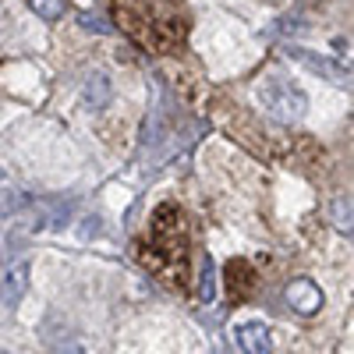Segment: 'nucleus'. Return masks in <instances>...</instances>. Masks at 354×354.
Returning a JSON list of instances; mask_svg holds the SVG:
<instances>
[{
  "label": "nucleus",
  "mask_w": 354,
  "mask_h": 354,
  "mask_svg": "<svg viewBox=\"0 0 354 354\" xmlns=\"http://www.w3.org/2000/svg\"><path fill=\"white\" fill-rule=\"evenodd\" d=\"M259 103L266 106V113H273L277 121H298V117L305 113V106H308L301 88H294L283 78H270V82H266L259 88Z\"/></svg>",
  "instance_id": "nucleus-1"
},
{
  "label": "nucleus",
  "mask_w": 354,
  "mask_h": 354,
  "mask_svg": "<svg viewBox=\"0 0 354 354\" xmlns=\"http://www.w3.org/2000/svg\"><path fill=\"white\" fill-rule=\"evenodd\" d=\"M198 298L205 301V305H213V298H216V277H213V259L205 255V266H202V280H198Z\"/></svg>",
  "instance_id": "nucleus-7"
},
{
  "label": "nucleus",
  "mask_w": 354,
  "mask_h": 354,
  "mask_svg": "<svg viewBox=\"0 0 354 354\" xmlns=\"http://www.w3.org/2000/svg\"><path fill=\"white\" fill-rule=\"evenodd\" d=\"M287 301H290L294 312L312 315V312L322 308V290H319V283H312V280L301 277V280H294V283L287 287Z\"/></svg>",
  "instance_id": "nucleus-2"
},
{
  "label": "nucleus",
  "mask_w": 354,
  "mask_h": 354,
  "mask_svg": "<svg viewBox=\"0 0 354 354\" xmlns=\"http://www.w3.org/2000/svg\"><path fill=\"white\" fill-rule=\"evenodd\" d=\"M85 103H88V110H103L110 103V82L103 75H93L85 82Z\"/></svg>",
  "instance_id": "nucleus-5"
},
{
  "label": "nucleus",
  "mask_w": 354,
  "mask_h": 354,
  "mask_svg": "<svg viewBox=\"0 0 354 354\" xmlns=\"http://www.w3.org/2000/svg\"><path fill=\"white\" fill-rule=\"evenodd\" d=\"M333 223H337V230H344V234H351V198H337L333 202Z\"/></svg>",
  "instance_id": "nucleus-8"
},
{
  "label": "nucleus",
  "mask_w": 354,
  "mask_h": 354,
  "mask_svg": "<svg viewBox=\"0 0 354 354\" xmlns=\"http://www.w3.org/2000/svg\"><path fill=\"white\" fill-rule=\"evenodd\" d=\"M57 354H88V351H85L82 344H75V340H68L64 347H57Z\"/></svg>",
  "instance_id": "nucleus-9"
},
{
  "label": "nucleus",
  "mask_w": 354,
  "mask_h": 354,
  "mask_svg": "<svg viewBox=\"0 0 354 354\" xmlns=\"http://www.w3.org/2000/svg\"><path fill=\"white\" fill-rule=\"evenodd\" d=\"M0 354H4V351H0Z\"/></svg>",
  "instance_id": "nucleus-10"
},
{
  "label": "nucleus",
  "mask_w": 354,
  "mask_h": 354,
  "mask_svg": "<svg viewBox=\"0 0 354 354\" xmlns=\"http://www.w3.org/2000/svg\"><path fill=\"white\" fill-rule=\"evenodd\" d=\"M28 8H32L43 21H57L64 15V8H68V0H28Z\"/></svg>",
  "instance_id": "nucleus-6"
},
{
  "label": "nucleus",
  "mask_w": 354,
  "mask_h": 354,
  "mask_svg": "<svg viewBox=\"0 0 354 354\" xmlns=\"http://www.w3.org/2000/svg\"><path fill=\"white\" fill-rule=\"evenodd\" d=\"M28 290V262H11L4 270V305L15 308Z\"/></svg>",
  "instance_id": "nucleus-4"
},
{
  "label": "nucleus",
  "mask_w": 354,
  "mask_h": 354,
  "mask_svg": "<svg viewBox=\"0 0 354 354\" xmlns=\"http://www.w3.org/2000/svg\"><path fill=\"white\" fill-rule=\"evenodd\" d=\"M238 347L245 354H273V333L262 322H245L238 326Z\"/></svg>",
  "instance_id": "nucleus-3"
}]
</instances>
